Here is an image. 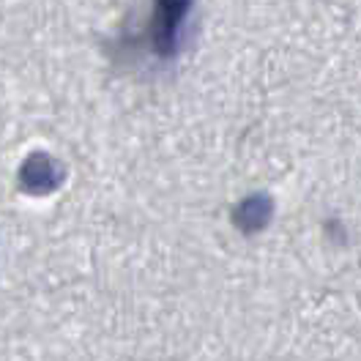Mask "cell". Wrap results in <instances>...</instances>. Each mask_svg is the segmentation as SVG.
I'll list each match as a JSON object with an SVG mask.
<instances>
[{"instance_id":"6da1fadb","label":"cell","mask_w":361,"mask_h":361,"mask_svg":"<svg viewBox=\"0 0 361 361\" xmlns=\"http://www.w3.org/2000/svg\"><path fill=\"white\" fill-rule=\"evenodd\" d=\"M192 3L195 0H154V11L148 17V25L135 42H140L157 58H176Z\"/></svg>"},{"instance_id":"7a4b0ae2","label":"cell","mask_w":361,"mask_h":361,"mask_svg":"<svg viewBox=\"0 0 361 361\" xmlns=\"http://www.w3.org/2000/svg\"><path fill=\"white\" fill-rule=\"evenodd\" d=\"M63 180H66V164L47 151H33L20 164V173H17V186L30 197H47L58 192Z\"/></svg>"},{"instance_id":"3957f363","label":"cell","mask_w":361,"mask_h":361,"mask_svg":"<svg viewBox=\"0 0 361 361\" xmlns=\"http://www.w3.org/2000/svg\"><path fill=\"white\" fill-rule=\"evenodd\" d=\"M274 216V200L269 192H252L249 197H244L235 205V216L233 225L238 227L244 235H255L260 230H266Z\"/></svg>"}]
</instances>
